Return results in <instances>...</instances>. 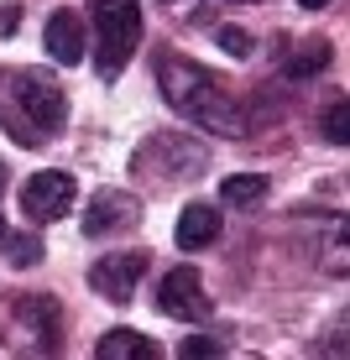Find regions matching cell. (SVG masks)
<instances>
[{
	"instance_id": "cell-1",
	"label": "cell",
	"mask_w": 350,
	"mask_h": 360,
	"mask_svg": "<svg viewBox=\"0 0 350 360\" xmlns=\"http://www.w3.org/2000/svg\"><path fill=\"white\" fill-rule=\"evenodd\" d=\"M157 89H162L173 115H183L189 126L209 131V136H246L251 131L241 99L225 89V79L209 73L204 63H194V58H183V53L157 58Z\"/></svg>"
},
{
	"instance_id": "cell-2",
	"label": "cell",
	"mask_w": 350,
	"mask_h": 360,
	"mask_svg": "<svg viewBox=\"0 0 350 360\" xmlns=\"http://www.w3.org/2000/svg\"><path fill=\"white\" fill-rule=\"evenodd\" d=\"M68 126V94L47 68H0V131L16 146H42Z\"/></svg>"
},
{
	"instance_id": "cell-3",
	"label": "cell",
	"mask_w": 350,
	"mask_h": 360,
	"mask_svg": "<svg viewBox=\"0 0 350 360\" xmlns=\"http://www.w3.org/2000/svg\"><path fill=\"white\" fill-rule=\"evenodd\" d=\"M89 27H94V73L115 84L126 63L142 47V6L136 0H89Z\"/></svg>"
},
{
	"instance_id": "cell-4",
	"label": "cell",
	"mask_w": 350,
	"mask_h": 360,
	"mask_svg": "<svg viewBox=\"0 0 350 360\" xmlns=\"http://www.w3.org/2000/svg\"><path fill=\"white\" fill-rule=\"evenodd\" d=\"M0 334L16 355H58L63 350V308L47 292H16L0 303Z\"/></svg>"
},
{
	"instance_id": "cell-5",
	"label": "cell",
	"mask_w": 350,
	"mask_h": 360,
	"mask_svg": "<svg viewBox=\"0 0 350 360\" xmlns=\"http://www.w3.org/2000/svg\"><path fill=\"white\" fill-rule=\"evenodd\" d=\"M136 172H142V178H157V183H194V178L209 172V152L199 141H189L183 131H162L152 141H142Z\"/></svg>"
},
{
	"instance_id": "cell-6",
	"label": "cell",
	"mask_w": 350,
	"mask_h": 360,
	"mask_svg": "<svg viewBox=\"0 0 350 360\" xmlns=\"http://www.w3.org/2000/svg\"><path fill=\"white\" fill-rule=\"evenodd\" d=\"M73 204H79V183H73V172L42 167L37 178L21 183V209H27L32 225H58Z\"/></svg>"
},
{
	"instance_id": "cell-7",
	"label": "cell",
	"mask_w": 350,
	"mask_h": 360,
	"mask_svg": "<svg viewBox=\"0 0 350 360\" xmlns=\"http://www.w3.org/2000/svg\"><path fill=\"white\" fill-rule=\"evenodd\" d=\"M157 308L168 319H183V324H204L209 319V292H204V277L199 266H173L157 288Z\"/></svg>"
},
{
	"instance_id": "cell-8",
	"label": "cell",
	"mask_w": 350,
	"mask_h": 360,
	"mask_svg": "<svg viewBox=\"0 0 350 360\" xmlns=\"http://www.w3.org/2000/svg\"><path fill=\"white\" fill-rule=\"evenodd\" d=\"M142 271H146V251H105L89 266V292H99L105 303H131Z\"/></svg>"
},
{
	"instance_id": "cell-9",
	"label": "cell",
	"mask_w": 350,
	"mask_h": 360,
	"mask_svg": "<svg viewBox=\"0 0 350 360\" xmlns=\"http://www.w3.org/2000/svg\"><path fill=\"white\" fill-rule=\"evenodd\" d=\"M142 219V204L126 188H99L89 204H84V240H105L115 230H131Z\"/></svg>"
},
{
	"instance_id": "cell-10",
	"label": "cell",
	"mask_w": 350,
	"mask_h": 360,
	"mask_svg": "<svg viewBox=\"0 0 350 360\" xmlns=\"http://www.w3.org/2000/svg\"><path fill=\"white\" fill-rule=\"evenodd\" d=\"M42 42H47V58H53V63H63V68L84 63V53H89V42H84V16L68 11V6L53 11L47 27H42Z\"/></svg>"
},
{
	"instance_id": "cell-11",
	"label": "cell",
	"mask_w": 350,
	"mask_h": 360,
	"mask_svg": "<svg viewBox=\"0 0 350 360\" xmlns=\"http://www.w3.org/2000/svg\"><path fill=\"white\" fill-rule=\"evenodd\" d=\"M220 230H225V209L220 204H189L178 214L173 240H178V251H209V245L220 240Z\"/></svg>"
},
{
	"instance_id": "cell-12",
	"label": "cell",
	"mask_w": 350,
	"mask_h": 360,
	"mask_svg": "<svg viewBox=\"0 0 350 360\" xmlns=\"http://www.w3.org/2000/svg\"><path fill=\"white\" fill-rule=\"evenodd\" d=\"M335 63V47L324 42V37H304V42H293L287 47V58H282V79H293V84H304V79H314V73H324Z\"/></svg>"
},
{
	"instance_id": "cell-13",
	"label": "cell",
	"mask_w": 350,
	"mask_h": 360,
	"mask_svg": "<svg viewBox=\"0 0 350 360\" xmlns=\"http://www.w3.org/2000/svg\"><path fill=\"white\" fill-rule=\"evenodd\" d=\"M267 193H272V183L261 178V172H230V178L220 183V209H261L267 204Z\"/></svg>"
},
{
	"instance_id": "cell-14",
	"label": "cell",
	"mask_w": 350,
	"mask_h": 360,
	"mask_svg": "<svg viewBox=\"0 0 350 360\" xmlns=\"http://www.w3.org/2000/svg\"><path fill=\"white\" fill-rule=\"evenodd\" d=\"M94 355H99V360H162V350L146 340V334H136V329H110V334H99Z\"/></svg>"
},
{
	"instance_id": "cell-15",
	"label": "cell",
	"mask_w": 350,
	"mask_h": 360,
	"mask_svg": "<svg viewBox=\"0 0 350 360\" xmlns=\"http://www.w3.org/2000/svg\"><path fill=\"white\" fill-rule=\"evenodd\" d=\"M42 256H47L42 235H32V230H21V235H6V262H11V266H37Z\"/></svg>"
},
{
	"instance_id": "cell-16",
	"label": "cell",
	"mask_w": 350,
	"mask_h": 360,
	"mask_svg": "<svg viewBox=\"0 0 350 360\" xmlns=\"http://www.w3.org/2000/svg\"><path fill=\"white\" fill-rule=\"evenodd\" d=\"M345 120H350V105H345V94H340L330 110H324V141L345 146V141H350V126H345Z\"/></svg>"
},
{
	"instance_id": "cell-17",
	"label": "cell",
	"mask_w": 350,
	"mask_h": 360,
	"mask_svg": "<svg viewBox=\"0 0 350 360\" xmlns=\"http://www.w3.org/2000/svg\"><path fill=\"white\" fill-rule=\"evenodd\" d=\"M215 37H220V47H225L230 58H251V47H256V42H251V37H246L241 27H220Z\"/></svg>"
},
{
	"instance_id": "cell-18",
	"label": "cell",
	"mask_w": 350,
	"mask_h": 360,
	"mask_svg": "<svg viewBox=\"0 0 350 360\" xmlns=\"http://www.w3.org/2000/svg\"><path fill=\"white\" fill-rule=\"evenodd\" d=\"M220 350H225V345H220V340H209V334H194V340H183V345H178V355H183V360H199V355H220Z\"/></svg>"
},
{
	"instance_id": "cell-19",
	"label": "cell",
	"mask_w": 350,
	"mask_h": 360,
	"mask_svg": "<svg viewBox=\"0 0 350 360\" xmlns=\"http://www.w3.org/2000/svg\"><path fill=\"white\" fill-rule=\"evenodd\" d=\"M304 11H324V6H335V0H298Z\"/></svg>"
},
{
	"instance_id": "cell-20",
	"label": "cell",
	"mask_w": 350,
	"mask_h": 360,
	"mask_svg": "<svg viewBox=\"0 0 350 360\" xmlns=\"http://www.w3.org/2000/svg\"><path fill=\"white\" fill-rule=\"evenodd\" d=\"M6 235H11V230H6V214H0V245H6Z\"/></svg>"
},
{
	"instance_id": "cell-21",
	"label": "cell",
	"mask_w": 350,
	"mask_h": 360,
	"mask_svg": "<svg viewBox=\"0 0 350 360\" xmlns=\"http://www.w3.org/2000/svg\"><path fill=\"white\" fill-rule=\"evenodd\" d=\"M230 6H261V0H230Z\"/></svg>"
},
{
	"instance_id": "cell-22",
	"label": "cell",
	"mask_w": 350,
	"mask_h": 360,
	"mask_svg": "<svg viewBox=\"0 0 350 360\" xmlns=\"http://www.w3.org/2000/svg\"><path fill=\"white\" fill-rule=\"evenodd\" d=\"M0 193H6V167H0Z\"/></svg>"
}]
</instances>
